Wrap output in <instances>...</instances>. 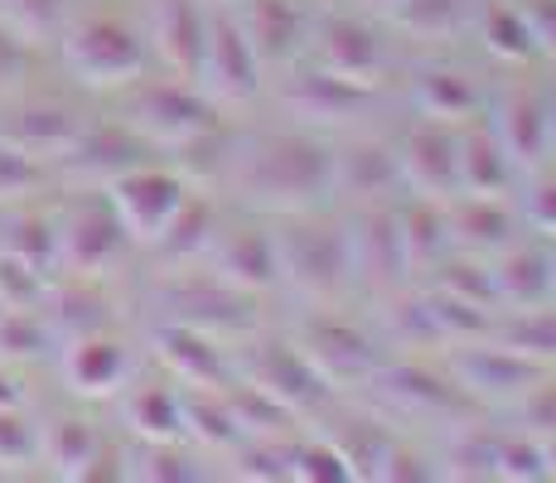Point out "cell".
<instances>
[{
    "label": "cell",
    "instance_id": "54",
    "mask_svg": "<svg viewBox=\"0 0 556 483\" xmlns=\"http://www.w3.org/2000/svg\"><path fill=\"white\" fill-rule=\"evenodd\" d=\"M528 421L538 425L542 435L556 431V382H542L528 392Z\"/></svg>",
    "mask_w": 556,
    "mask_h": 483
},
{
    "label": "cell",
    "instance_id": "30",
    "mask_svg": "<svg viewBox=\"0 0 556 483\" xmlns=\"http://www.w3.org/2000/svg\"><path fill=\"white\" fill-rule=\"evenodd\" d=\"M334 185L349 193H388L402 185V165H397V150L388 145H349L344 155H334Z\"/></svg>",
    "mask_w": 556,
    "mask_h": 483
},
{
    "label": "cell",
    "instance_id": "32",
    "mask_svg": "<svg viewBox=\"0 0 556 483\" xmlns=\"http://www.w3.org/2000/svg\"><path fill=\"white\" fill-rule=\"evenodd\" d=\"M0 252L20 256L25 266H35V271L45 276L49 266H59V223L39 218V213H20V218H10V223H5Z\"/></svg>",
    "mask_w": 556,
    "mask_h": 483
},
{
    "label": "cell",
    "instance_id": "49",
    "mask_svg": "<svg viewBox=\"0 0 556 483\" xmlns=\"http://www.w3.org/2000/svg\"><path fill=\"white\" fill-rule=\"evenodd\" d=\"M494 459H498V440H489V435H465L455 445V455H451V474L455 479H494Z\"/></svg>",
    "mask_w": 556,
    "mask_h": 483
},
{
    "label": "cell",
    "instance_id": "7",
    "mask_svg": "<svg viewBox=\"0 0 556 483\" xmlns=\"http://www.w3.org/2000/svg\"><path fill=\"white\" fill-rule=\"evenodd\" d=\"M295 348L325 372V382H363L378 372V348H372L368 329H358L344 315H309L301 325Z\"/></svg>",
    "mask_w": 556,
    "mask_h": 483
},
{
    "label": "cell",
    "instance_id": "3",
    "mask_svg": "<svg viewBox=\"0 0 556 483\" xmlns=\"http://www.w3.org/2000/svg\"><path fill=\"white\" fill-rule=\"evenodd\" d=\"M106 199H112V208H116V218H122L126 238L155 246L160 232L169 228V218L179 213V203L189 199V189H185V179L169 175V169L131 165L126 175L106 179Z\"/></svg>",
    "mask_w": 556,
    "mask_h": 483
},
{
    "label": "cell",
    "instance_id": "35",
    "mask_svg": "<svg viewBox=\"0 0 556 483\" xmlns=\"http://www.w3.org/2000/svg\"><path fill=\"white\" fill-rule=\"evenodd\" d=\"M53 343V325L39 309H0V358L25 363Z\"/></svg>",
    "mask_w": 556,
    "mask_h": 483
},
{
    "label": "cell",
    "instance_id": "16",
    "mask_svg": "<svg viewBox=\"0 0 556 483\" xmlns=\"http://www.w3.org/2000/svg\"><path fill=\"white\" fill-rule=\"evenodd\" d=\"M532 378H538L532 358L504 348V343H498V348H459L455 353V382L465 386L469 396H518L532 386Z\"/></svg>",
    "mask_w": 556,
    "mask_h": 483
},
{
    "label": "cell",
    "instance_id": "44",
    "mask_svg": "<svg viewBox=\"0 0 556 483\" xmlns=\"http://www.w3.org/2000/svg\"><path fill=\"white\" fill-rule=\"evenodd\" d=\"M45 165L39 160H29L25 150H15V145H5L0 141V203H20V199H29V193H39L45 189Z\"/></svg>",
    "mask_w": 556,
    "mask_h": 483
},
{
    "label": "cell",
    "instance_id": "38",
    "mask_svg": "<svg viewBox=\"0 0 556 483\" xmlns=\"http://www.w3.org/2000/svg\"><path fill=\"white\" fill-rule=\"evenodd\" d=\"M435 266H441V290H451V295L469 300V305H484V309L498 300L494 266H484V262H469V256H451V252H445Z\"/></svg>",
    "mask_w": 556,
    "mask_h": 483
},
{
    "label": "cell",
    "instance_id": "27",
    "mask_svg": "<svg viewBox=\"0 0 556 483\" xmlns=\"http://www.w3.org/2000/svg\"><path fill=\"white\" fill-rule=\"evenodd\" d=\"M39 455L59 479H88L102 455V435L83 416H63L39 435Z\"/></svg>",
    "mask_w": 556,
    "mask_h": 483
},
{
    "label": "cell",
    "instance_id": "48",
    "mask_svg": "<svg viewBox=\"0 0 556 483\" xmlns=\"http://www.w3.org/2000/svg\"><path fill=\"white\" fill-rule=\"evenodd\" d=\"M392 334L402 343H412V348H421V343H445L441 329H435V315H431V300L416 295V300H402V305H392Z\"/></svg>",
    "mask_w": 556,
    "mask_h": 483
},
{
    "label": "cell",
    "instance_id": "53",
    "mask_svg": "<svg viewBox=\"0 0 556 483\" xmlns=\"http://www.w3.org/2000/svg\"><path fill=\"white\" fill-rule=\"evenodd\" d=\"M378 479H431V469H426V459L416 455V449L388 445V455H382V469H378Z\"/></svg>",
    "mask_w": 556,
    "mask_h": 483
},
{
    "label": "cell",
    "instance_id": "25",
    "mask_svg": "<svg viewBox=\"0 0 556 483\" xmlns=\"http://www.w3.org/2000/svg\"><path fill=\"white\" fill-rule=\"evenodd\" d=\"M494 285H498V300L518 309H532V305H547L552 300V252L542 246H513L494 262Z\"/></svg>",
    "mask_w": 556,
    "mask_h": 483
},
{
    "label": "cell",
    "instance_id": "23",
    "mask_svg": "<svg viewBox=\"0 0 556 483\" xmlns=\"http://www.w3.org/2000/svg\"><path fill=\"white\" fill-rule=\"evenodd\" d=\"M412 97H416L426 122H445V126L469 122V116H479V106H484L479 82L459 68H426L421 78H416Z\"/></svg>",
    "mask_w": 556,
    "mask_h": 483
},
{
    "label": "cell",
    "instance_id": "17",
    "mask_svg": "<svg viewBox=\"0 0 556 483\" xmlns=\"http://www.w3.org/2000/svg\"><path fill=\"white\" fill-rule=\"evenodd\" d=\"M238 25L248 35L256 63H286L305 39V20L295 0H248Z\"/></svg>",
    "mask_w": 556,
    "mask_h": 483
},
{
    "label": "cell",
    "instance_id": "46",
    "mask_svg": "<svg viewBox=\"0 0 556 483\" xmlns=\"http://www.w3.org/2000/svg\"><path fill=\"white\" fill-rule=\"evenodd\" d=\"M39 455V435L20 406H0V469H25Z\"/></svg>",
    "mask_w": 556,
    "mask_h": 483
},
{
    "label": "cell",
    "instance_id": "15",
    "mask_svg": "<svg viewBox=\"0 0 556 483\" xmlns=\"http://www.w3.org/2000/svg\"><path fill=\"white\" fill-rule=\"evenodd\" d=\"M78 136H83L78 116L63 112V106H20V112L0 126V141L25 150V155L39 160V165L63 160L73 145H78Z\"/></svg>",
    "mask_w": 556,
    "mask_h": 483
},
{
    "label": "cell",
    "instance_id": "14",
    "mask_svg": "<svg viewBox=\"0 0 556 483\" xmlns=\"http://www.w3.org/2000/svg\"><path fill=\"white\" fill-rule=\"evenodd\" d=\"M131 372V358L116 339H106L102 329L98 334H83L68 339V353H63V382L73 386L78 396H112L116 386L126 382Z\"/></svg>",
    "mask_w": 556,
    "mask_h": 483
},
{
    "label": "cell",
    "instance_id": "26",
    "mask_svg": "<svg viewBox=\"0 0 556 483\" xmlns=\"http://www.w3.org/2000/svg\"><path fill=\"white\" fill-rule=\"evenodd\" d=\"M126 425L146 440V445H175L185 435V396L165 382L136 386L126 396Z\"/></svg>",
    "mask_w": 556,
    "mask_h": 483
},
{
    "label": "cell",
    "instance_id": "34",
    "mask_svg": "<svg viewBox=\"0 0 556 483\" xmlns=\"http://www.w3.org/2000/svg\"><path fill=\"white\" fill-rule=\"evenodd\" d=\"M63 5L68 0H0V29L25 45H45L63 35Z\"/></svg>",
    "mask_w": 556,
    "mask_h": 483
},
{
    "label": "cell",
    "instance_id": "22",
    "mask_svg": "<svg viewBox=\"0 0 556 483\" xmlns=\"http://www.w3.org/2000/svg\"><path fill=\"white\" fill-rule=\"evenodd\" d=\"M155 353L179 382L189 386H213L223 378V358H218V343H213L203 329L194 325H165L155 329Z\"/></svg>",
    "mask_w": 556,
    "mask_h": 483
},
{
    "label": "cell",
    "instance_id": "11",
    "mask_svg": "<svg viewBox=\"0 0 556 483\" xmlns=\"http://www.w3.org/2000/svg\"><path fill=\"white\" fill-rule=\"evenodd\" d=\"M315 59H319V68L339 73V78L358 82V88H372L382 63H388V49H382V39L372 35V25H363L354 15H339L319 29Z\"/></svg>",
    "mask_w": 556,
    "mask_h": 483
},
{
    "label": "cell",
    "instance_id": "19",
    "mask_svg": "<svg viewBox=\"0 0 556 483\" xmlns=\"http://www.w3.org/2000/svg\"><path fill=\"white\" fill-rule=\"evenodd\" d=\"M498 141L513 155V165H542L552 150V106L538 92H513L504 102Z\"/></svg>",
    "mask_w": 556,
    "mask_h": 483
},
{
    "label": "cell",
    "instance_id": "4",
    "mask_svg": "<svg viewBox=\"0 0 556 483\" xmlns=\"http://www.w3.org/2000/svg\"><path fill=\"white\" fill-rule=\"evenodd\" d=\"M131 131L155 145H189L203 131H213V102L189 78L151 82L131 102Z\"/></svg>",
    "mask_w": 556,
    "mask_h": 483
},
{
    "label": "cell",
    "instance_id": "45",
    "mask_svg": "<svg viewBox=\"0 0 556 483\" xmlns=\"http://www.w3.org/2000/svg\"><path fill=\"white\" fill-rule=\"evenodd\" d=\"M547 449H542V440H498V459H494V479H513V483H538L547 479Z\"/></svg>",
    "mask_w": 556,
    "mask_h": 483
},
{
    "label": "cell",
    "instance_id": "57",
    "mask_svg": "<svg viewBox=\"0 0 556 483\" xmlns=\"http://www.w3.org/2000/svg\"><path fill=\"white\" fill-rule=\"evenodd\" d=\"M552 295H556V252H552Z\"/></svg>",
    "mask_w": 556,
    "mask_h": 483
},
{
    "label": "cell",
    "instance_id": "5",
    "mask_svg": "<svg viewBox=\"0 0 556 483\" xmlns=\"http://www.w3.org/2000/svg\"><path fill=\"white\" fill-rule=\"evenodd\" d=\"M276 252H281V276H291L305 295H334L354 276L349 232L329 228V223H295L276 242Z\"/></svg>",
    "mask_w": 556,
    "mask_h": 483
},
{
    "label": "cell",
    "instance_id": "31",
    "mask_svg": "<svg viewBox=\"0 0 556 483\" xmlns=\"http://www.w3.org/2000/svg\"><path fill=\"white\" fill-rule=\"evenodd\" d=\"M445 218H451V238H459L465 246H479V252H484V246H504L513 232V218L504 203L479 199V193H469L455 208H445Z\"/></svg>",
    "mask_w": 556,
    "mask_h": 483
},
{
    "label": "cell",
    "instance_id": "13",
    "mask_svg": "<svg viewBox=\"0 0 556 483\" xmlns=\"http://www.w3.org/2000/svg\"><path fill=\"white\" fill-rule=\"evenodd\" d=\"M203 20L199 0H155V15H151V39L160 49V59L179 73V78L194 82L199 78V59H203Z\"/></svg>",
    "mask_w": 556,
    "mask_h": 483
},
{
    "label": "cell",
    "instance_id": "41",
    "mask_svg": "<svg viewBox=\"0 0 556 483\" xmlns=\"http://www.w3.org/2000/svg\"><path fill=\"white\" fill-rule=\"evenodd\" d=\"M291 479L305 483H349L354 469L339 455V445H325V440H305V445L291 449Z\"/></svg>",
    "mask_w": 556,
    "mask_h": 483
},
{
    "label": "cell",
    "instance_id": "37",
    "mask_svg": "<svg viewBox=\"0 0 556 483\" xmlns=\"http://www.w3.org/2000/svg\"><path fill=\"white\" fill-rule=\"evenodd\" d=\"M392 20L421 39H451L465 20V0H397Z\"/></svg>",
    "mask_w": 556,
    "mask_h": 483
},
{
    "label": "cell",
    "instance_id": "33",
    "mask_svg": "<svg viewBox=\"0 0 556 483\" xmlns=\"http://www.w3.org/2000/svg\"><path fill=\"white\" fill-rule=\"evenodd\" d=\"M213 232H218V218H213V203L208 199H194L189 193L185 203H179V213L169 218V228L160 232V252L165 256H194L203 246L213 242Z\"/></svg>",
    "mask_w": 556,
    "mask_h": 483
},
{
    "label": "cell",
    "instance_id": "21",
    "mask_svg": "<svg viewBox=\"0 0 556 483\" xmlns=\"http://www.w3.org/2000/svg\"><path fill=\"white\" fill-rule=\"evenodd\" d=\"M141 136L136 131H122V126H102V131H83L78 145L68 150V155L59 160V165H68L78 179H116L126 175L131 165H141Z\"/></svg>",
    "mask_w": 556,
    "mask_h": 483
},
{
    "label": "cell",
    "instance_id": "42",
    "mask_svg": "<svg viewBox=\"0 0 556 483\" xmlns=\"http://www.w3.org/2000/svg\"><path fill=\"white\" fill-rule=\"evenodd\" d=\"M504 348L522 353V358H556V309L532 305L518 325L504 329Z\"/></svg>",
    "mask_w": 556,
    "mask_h": 483
},
{
    "label": "cell",
    "instance_id": "55",
    "mask_svg": "<svg viewBox=\"0 0 556 483\" xmlns=\"http://www.w3.org/2000/svg\"><path fill=\"white\" fill-rule=\"evenodd\" d=\"M0 406H20V392H15L10 378H0Z\"/></svg>",
    "mask_w": 556,
    "mask_h": 483
},
{
    "label": "cell",
    "instance_id": "50",
    "mask_svg": "<svg viewBox=\"0 0 556 483\" xmlns=\"http://www.w3.org/2000/svg\"><path fill=\"white\" fill-rule=\"evenodd\" d=\"M136 479H151V483H179V479H199V469H189V459L175 455V445H151V455L141 459Z\"/></svg>",
    "mask_w": 556,
    "mask_h": 483
},
{
    "label": "cell",
    "instance_id": "58",
    "mask_svg": "<svg viewBox=\"0 0 556 483\" xmlns=\"http://www.w3.org/2000/svg\"><path fill=\"white\" fill-rule=\"evenodd\" d=\"M552 150H556V106H552Z\"/></svg>",
    "mask_w": 556,
    "mask_h": 483
},
{
    "label": "cell",
    "instance_id": "47",
    "mask_svg": "<svg viewBox=\"0 0 556 483\" xmlns=\"http://www.w3.org/2000/svg\"><path fill=\"white\" fill-rule=\"evenodd\" d=\"M53 329H63V339H83V334H98L102 329V319H106V305L98 295H63L59 300V309L53 315H45Z\"/></svg>",
    "mask_w": 556,
    "mask_h": 483
},
{
    "label": "cell",
    "instance_id": "56",
    "mask_svg": "<svg viewBox=\"0 0 556 483\" xmlns=\"http://www.w3.org/2000/svg\"><path fill=\"white\" fill-rule=\"evenodd\" d=\"M542 449H547V469H552V474H556V431H552L547 440H542Z\"/></svg>",
    "mask_w": 556,
    "mask_h": 483
},
{
    "label": "cell",
    "instance_id": "1",
    "mask_svg": "<svg viewBox=\"0 0 556 483\" xmlns=\"http://www.w3.org/2000/svg\"><path fill=\"white\" fill-rule=\"evenodd\" d=\"M242 189L266 208H309L334 189V150L315 136H262L238 169Z\"/></svg>",
    "mask_w": 556,
    "mask_h": 483
},
{
    "label": "cell",
    "instance_id": "10",
    "mask_svg": "<svg viewBox=\"0 0 556 483\" xmlns=\"http://www.w3.org/2000/svg\"><path fill=\"white\" fill-rule=\"evenodd\" d=\"M252 378L266 396H276L286 411H315V406L329 402L325 372H319L295 343H262L252 358Z\"/></svg>",
    "mask_w": 556,
    "mask_h": 483
},
{
    "label": "cell",
    "instance_id": "39",
    "mask_svg": "<svg viewBox=\"0 0 556 483\" xmlns=\"http://www.w3.org/2000/svg\"><path fill=\"white\" fill-rule=\"evenodd\" d=\"M431 300V315H435V329H441V339L451 343H469V339H484L489 334V309L484 305H469V300L451 295V290H435Z\"/></svg>",
    "mask_w": 556,
    "mask_h": 483
},
{
    "label": "cell",
    "instance_id": "18",
    "mask_svg": "<svg viewBox=\"0 0 556 483\" xmlns=\"http://www.w3.org/2000/svg\"><path fill=\"white\" fill-rule=\"evenodd\" d=\"M286 102L301 116H315V122H349V116H358L368 106V88H358V82L339 78L329 68H309L301 78H291Z\"/></svg>",
    "mask_w": 556,
    "mask_h": 483
},
{
    "label": "cell",
    "instance_id": "52",
    "mask_svg": "<svg viewBox=\"0 0 556 483\" xmlns=\"http://www.w3.org/2000/svg\"><path fill=\"white\" fill-rule=\"evenodd\" d=\"M522 15L538 39V53H556V0H522Z\"/></svg>",
    "mask_w": 556,
    "mask_h": 483
},
{
    "label": "cell",
    "instance_id": "29",
    "mask_svg": "<svg viewBox=\"0 0 556 483\" xmlns=\"http://www.w3.org/2000/svg\"><path fill=\"white\" fill-rule=\"evenodd\" d=\"M382 382H388V392L397 396L406 411H426V416H455L469 406V392L451 378H441V372L431 368H392L382 372Z\"/></svg>",
    "mask_w": 556,
    "mask_h": 483
},
{
    "label": "cell",
    "instance_id": "40",
    "mask_svg": "<svg viewBox=\"0 0 556 483\" xmlns=\"http://www.w3.org/2000/svg\"><path fill=\"white\" fill-rule=\"evenodd\" d=\"M185 431H194L199 440H208V445H223L232 449L242 440V421L232 416L228 402H208V396H185Z\"/></svg>",
    "mask_w": 556,
    "mask_h": 483
},
{
    "label": "cell",
    "instance_id": "6",
    "mask_svg": "<svg viewBox=\"0 0 556 483\" xmlns=\"http://www.w3.org/2000/svg\"><path fill=\"white\" fill-rule=\"evenodd\" d=\"M126 242L131 238H126L112 199H83L59 223V266H68L78 276H102L126 252Z\"/></svg>",
    "mask_w": 556,
    "mask_h": 483
},
{
    "label": "cell",
    "instance_id": "36",
    "mask_svg": "<svg viewBox=\"0 0 556 483\" xmlns=\"http://www.w3.org/2000/svg\"><path fill=\"white\" fill-rule=\"evenodd\" d=\"M484 45L489 53H498L504 63H522L538 53V39H532L528 29V15H522V5H494L484 15Z\"/></svg>",
    "mask_w": 556,
    "mask_h": 483
},
{
    "label": "cell",
    "instance_id": "20",
    "mask_svg": "<svg viewBox=\"0 0 556 483\" xmlns=\"http://www.w3.org/2000/svg\"><path fill=\"white\" fill-rule=\"evenodd\" d=\"M349 252H354V271L378 276V281H397V271H406L397 213L392 208L363 213V218L354 223V232H349Z\"/></svg>",
    "mask_w": 556,
    "mask_h": 483
},
{
    "label": "cell",
    "instance_id": "24",
    "mask_svg": "<svg viewBox=\"0 0 556 483\" xmlns=\"http://www.w3.org/2000/svg\"><path fill=\"white\" fill-rule=\"evenodd\" d=\"M508 185H513V155L498 141V131L475 126L459 141V189L479 193V199H498Z\"/></svg>",
    "mask_w": 556,
    "mask_h": 483
},
{
    "label": "cell",
    "instance_id": "9",
    "mask_svg": "<svg viewBox=\"0 0 556 483\" xmlns=\"http://www.w3.org/2000/svg\"><path fill=\"white\" fill-rule=\"evenodd\" d=\"M397 165H402L406 185H416V193H426V199H455L459 193V136L445 122H421L397 145Z\"/></svg>",
    "mask_w": 556,
    "mask_h": 483
},
{
    "label": "cell",
    "instance_id": "28",
    "mask_svg": "<svg viewBox=\"0 0 556 483\" xmlns=\"http://www.w3.org/2000/svg\"><path fill=\"white\" fill-rule=\"evenodd\" d=\"M397 232H402V256L406 266H435L451 252V218H445L441 199H416L397 213Z\"/></svg>",
    "mask_w": 556,
    "mask_h": 483
},
{
    "label": "cell",
    "instance_id": "2",
    "mask_svg": "<svg viewBox=\"0 0 556 483\" xmlns=\"http://www.w3.org/2000/svg\"><path fill=\"white\" fill-rule=\"evenodd\" d=\"M63 63L78 82L88 88H122V82L141 78L146 68V45L126 20L92 15L63 29Z\"/></svg>",
    "mask_w": 556,
    "mask_h": 483
},
{
    "label": "cell",
    "instance_id": "43",
    "mask_svg": "<svg viewBox=\"0 0 556 483\" xmlns=\"http://www.w3.org/2000/svg\"><path fill=\"white\" fill-rule=\"evenodd\" d=\"M45 295H49V285L35 266H25L20 256L0 252V309H39Z\"/></svg>",
    "mask_w": 556,
    "mask_h": 483
},
{
    "label": "cell",
    "instance_id": "8",
    "mask_svg": "<svg viewBox=\"0 0 556 483\" xmlns=\"http://www.w3.org/2000/svg\"><path fill=\"white\" fill-rule=\"evenodd\" d=\"M256 53L242 35V25L232 15H213L203 29V59H199V78L203 92L213 102H248L256 92Z\"/></svg>",
    "mask_w": 556,
    "mask_h": 483
},
{
    "label": "cell",
    "instance_id": "51",
    "mask_svg": "<svg viewBox=\"0 0 556 483\" xmlns=\"http://www.w3.org/2000/svg\"><path fill=\"white\" fill-rule=\"evenodd\" d=\"M522 208H528V223L542 232H552L556 238V175H542L528 185V199H522Z\"/></svg>",
    "mask_w": 556,
    "mask_h": 483
},
{
    "label": "cell",
    "instance_id": "12",
    "mask_svg": "<svg viewBox=\"0 0 556 483\" xmlns=\"http://www.w3.org/2000/svg\"><path fill=\"white\" fill-rule=\"evenodd\" d=\"M213 262H218V276L232 290H271L281 281V252H276V238L256 228H228L213 232Z\"/></svg>",
    "mask_w": 556,
    "mask_h": 483
},
{
    "label": "cell",
    "instance_id": "59",
    "mask_svg": "<svg viewBox=\"0 0 556 483\" xmlns=\"http://www.w3.org/2000/svg\"><path fill=\"white\" fill-rule=\"evenodd\" d=\"M368 5H372V0H368ZM378 5H388V10H392V5H397V0H378Z\"/></svg>",
    "mask_w": 556,
    "mask_h": 483
}]
</instances>
